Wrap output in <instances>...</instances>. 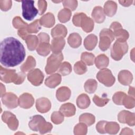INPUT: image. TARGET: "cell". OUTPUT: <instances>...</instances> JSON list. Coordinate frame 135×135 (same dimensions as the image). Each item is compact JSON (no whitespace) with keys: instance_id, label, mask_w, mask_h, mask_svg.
Instances as JSON below:
<instances>
[{"instance_id":"cell-1","label":"cell","mask_w":135,"mask_h":135,"mask_svg":"<svg viewBox=\"0 0 135 135\" xmlns=\"http://www.w3.org/2000/svg\"><path fill=\"white\" fill-rule=\"evenodd\" d=\"M26 52L23 45L13 37L4 39L1 43L0 61L6 67H14L22 62Z\"/></svg>"},{"instance_id":"cell-2","label":"cell","mask_w":135,"mask_h":135,"mask_svg":"<svg viewBox=\"0 0 135 135\" xmlns=\"http://www.w3.org/2000/svg\"><path fill=\"white\" fill-rule=\"evenodd\" d=\"M30 128L34 131H39L41 134H44L51 131L52 124L46 122L45 119L41 115H35L32 117L28 123Z\"/></svg>"},{"instance_id":"cell-3","label":"cell","mask_w":135,"mask_h":135,"mask_svg":"<svg viewBox=\"0 0 135 135\" xmlns=\"http://www.w3.org/2000/svg\"><path fill=\"white\" fill-rule=\"evenodd\" d=\"M128 45L126 41L117 40L112 46L111 56L115 61L120 60L128 52Z\"/></svg>"},{"instance_id":"cell-4","label":"cell","mask_w":135,"mask_h":135,"mask_svg":"<svg viewBox=\"0 0 135 135\" xmlns=\"http://www.w3.org/2000/svg\"><path fill=\"white\" fill-rule=\"evenodd\" d=\"M63 60V55L61 52L59 54L53 53L47 59V64L45 66V70L47 74H51L56 71L61 62Z\"/></svg>"},{"instance_id":"cell-5","label":"cell","mask_w":135,"mask_h":135,"mask_svg":"<svg viewBox=\"0 0 135 135\" xmlns=\"http://www.w3.org/2000/svg\"><path fill=\"white\" fill-rule=\"evenodd\" d=\"M114 38V34L111 30L102 29L100 33L99 48L103 51L107 50Z\"/></svg>"},{"instance_id":"cell-6","label":"cell","mask_w":135,"mask_h":135,"mask_svg":"<svg viewBox=\"0 0 135 135\" xmlns=\"http://www.w3.org/2000/svg\"><path fill=\"white\" fill-rule=\"evenodd\" d=\"M34 4L33 1H22V15L27 21L33 20L38 13V11L34 7Z\"/></svg>"},{"instance_id":"cell-7","label":"cell","mask_w":135,"mask_h":135,"mask_svg":"<svg viewBox=\"0 0 135 135\" xmlns=\"http://www.w3.org/2000/svg\"><path fill=\"white\" fill-rule=\"evenodd\" d=\"M97 78L100 82L108 87L112 86L115 80L111 71L106 68L99 71L97 74Z\"/></svg>"},{"instance_id":"cell-8","label":"cell","mask_w":135,"mask_h":135,"mask_svg":"<svg viewBox=\"0 0 135 135\" xmlns=\"http://www.w3.org/2000/svg\"><path fill=\"white\" fill-rule=\"evenodd\" d=\"M1 80L5 83H14L16 80L18 73H16L15 70L7 69L4 68L1 65L0 66Z\"/></svg>"},{"instance_id":"cell-9","label":"cell","mask_w":135,"mask_h":135,"mask_svg":"<svg viewBox=\"0 0 135 135\" xmlns=\"http://www.w3.org/2000/svg\"><path fill=\"white\" fill-rule=\"evenodd\" d=\"M3 121L6 123L8 128L12 130H16L18 126V121L16 116L9 111H4L2 115Z\"/></svg>"},{"instance_id":"cell-10","label":"cell","mask_w":135,"mask_h":135,"mask_svg":"<svg viewBox=\"0 0 135 135\" xmlns=\"http://www.w3.org/2000/svg\"><path fill=\"white\" fill-rule=\"evenodd\" d=\"M28 80L35 86L41 85L44 79V75L42 72L38 69L31 70L27 74Z\"/></svg>"},{"instance_id":"cell-11","label":"cell","mask_w":135,"mask_h":135,"mask_svg":"<svg viewBox=\"0 0 135 135\" xmlns=\"http://www.w3.org/2000/svg\"><path fill=\"white\" fill-rule=\"evenodd\" d=\"M1 98L3 103L9 109L15 108L18 105V99L15 94L12 92L6 93Z\"/></svg>"},{"instance_id":"cell-12","label":"cell","mask_w":135,"mask_h":135,"mask_svg":"<svg viewBox=\"0 0 135 135\" xmlns=\"http://www.w3.org/2000/svg\"><path fill=\"white\" fill-rule=\"evenodd\" d=\"M118 120L120 122L127 123L130 126H134L135 124L134 113L128 111H121L118 115Z\"/></svg>"},{"instance_id":"cell-13","label":"cell","mask_w":135,"mask_h":135,"mask_svg":"<svg viewBox=\"0 0 135 135\" xmlns=\"http://www.w3.org/2000/svg\"><path fill=\"white\" fill-rule=\"evenodd\" d=\"M34 103V99L33 96L28 93H24L21 95L18 98V105L24 109L31 108Z\"/></svg>"},{"instance_id":"cell-14","label":"cell","mask_w":135,"mask_h":135,"mask_svg":"<svg viewBox=\"0 0 135 135\" xmlns=\"http://www.w3.org/2000/svg\"><path fill=\"white\" fill-rule=\"evenodd\" d=\"M36 108L40 113H46L51 108V103L46 98L42 97L37 99L36 101Z\"/></svg>"},{"instance_id":"cell-15","label":"cell","mask_w":135,"mask_h":135,"mask_svg":"<svg viewBox=\"0 0 135 135\" xmlns=\"http://www.w3.org/2000/svg\"><path fill=\"white\" fill-rule=\"evenodd\" d=\"M65 44L63 37H54L52 40L51 49L53 53L59 54L61 52Z\"/></svg>"},{"instance_id":"cell-16","label":"cell","mask_w":135,"mask_h":135,"mask_svg":"<svg viewBox=\"0 0 135 135\" xmlns=\"http://www.w3.org/2000/svg\"><path fill=\"white\" fill-rule=\"evenodd\" d=\"M80 27L84 32H91L94 28V22L91 18L87 16L86 14L83 13L80 21Z\"/></svg>"},{"instance_id":"cell-17","label":"cell","mask_w":135,"mask_h":135,"mask_svg":"<svg viewBox=\"0 0 135 135\" xmlns=\"http://www.w3.org/2000/svg\"><path fill=\"white\" fill-rule=\"evenodd\" d=\"M118 78L121 84L124 85H128L132 82L133 76L129 71L123 70L119 73Z\"/></svg>"},{"instance_id":"cell-18","label":"cell","mask_w":135,"mask_h":135,"mask_svg":"<svg viewBox=\"0 0 135 135\" xmlns=\"http://www.w3.org/2000/svg\"><path fill=\"white\" fill-rule=\"evenodd\" d=\"M92 17L94 21L98 23H101L105 19V15L102 7L95 6L92 12Z\"/></svg>"},{"instance_id":"cell-19","label":"cell","mask_w":135,"mask_h":135,"mask_svg":"<svg viewBox=\"0 0 135 135\" xmlns=\"http://www.w3.org/2000/svg\"><path fill=\"white\" fill-rule=\"evenodd\" d=\"M71 93V90L68 87L62 86L57 90L56 97L59 101L63 102L69 99Z\"/></svg>"},{"instance_id":"cell-20","label":"cell","mask_w":135,"mask_h":135,"mask_svg":"<svg viewBox=\"0 0 135 135\" xmlns=\"http://www.w3.org/2000/svg\"><path fill=\"white\" fill-rule=\"evenodd\" d=\"M60 111L65 117H70L73 116L76 111L75 105L71 103H66L62 104L60 108Z\"/></svg>"},{"instance_id":"cell-21","label":"cell","mask_w":135,"mask_h":135,"mask_svg":"<svg viewBox=\"0 0 135 135\" xmlns=\"http://www.w3.org/2000/svg\"><path fill=\"white\" fill-rule=\"evenodd\" d=\"M39 20L41 25L47 28L52 27L55 22V17L53 14L50 12L42 16V17H41Z\"/></svg>"},{"instance_id":"cell-22","label":"cell","mask_w":135,"mask_h":135,"mask_svg":"<svg viewBox=\"0 0 135 135\" xmlns=\"http://www.w3.org/2000/svg\"><path fill=\"white\" fill-rule=\"evenodd\" d=\"M61 76L59 73L52 74L47 78L45 81V84L50 88H54L61 82Z\"/></svg>"},{"instance_id":"cell-23","label":"cell","mask_w":135,"mask_h":135,"mask_svg":"<svg viewBox=\"0 0 135 135\" xmlns=\"http://www.w3.org/2000/svg\"><path fill=\"white\" fill-rule=\"evenodd\" d=\"M117 3L112 1H107L104 5V12L105 15L112 17L117 12Z\"/></svg>"},{"instance_id":"cell-24","label":"cell","mask_w":135,"mask_h":135,"mask_svg":"<svg viewBox=\"0 0 135 135\" xmlns=\"http://www.w3.org/2000/svg\"><path fill=\"white\" fill-rule=\"evenodd\" d=\"M68 33L67 29L62 24L56 25L51 31V35L54 37H65Z\"/></svg>"},{"instance_id":"cell-25","label":"cell","mask_w":135,"mask_h":135,"mask_svg":"<svg viewBox=\"0 0 135 135\" xmlns=\"http://www.w3.org/2000/svg\"><path fill=\"white\" fill-rule=\"evenodd\" d=\"M98 42V37L96 35L91 34L88 35L84 40V45L85 48L91 51L94 49Z\"/></svg>"},{"instance_id":"cell-26","label":"cell","mask_w":135,"mask_h":135,"mask_svg":"<svg viewBox=\"0 0 135 135\" xmlns=\"http://www.w3.org/2000/svg\"><path fill=\"white\" fill-rule=\"evenodd\" d=\"M82 38L81 36L76 33L71 34L68 38V42L70 46L73 48H78L81 44Z\"/></svg>"},{"instance_id":"cell-27","label":"cell","mask_w":135,"mask_h":135,"mask_svg":"<svg viewBox=\"0 0 135 135\" xmlns=\"http://www.w3.org/2000/svg\"><path fill=\"white\" fill-rule=\"evenodd\" d=\"M109 63V60L105 54L99 55L94 60V63L98 69H102L107 68Z\"/></svg>"},{"instance_id":"cell-28","label":"cell","mask_w":135,"mask_h":135,"mask_svg":"<svg viewBox=\"0 0 135 135\" xmlns=\"http://www.w3.org/2000/svg\"><path fill=\"white\" fill-rule=\"evenodd\" d=\"M36 65V61L32 56H28L26 61L21 66L20 69L22 72L25 73L31 71Z\"/></svg>"},{"instance_id":"cell-29","label":"cell","mask_w":135,"mask_h":135,"mask_svg":"<svg viewBox=\"0 0 135 135\" xmlns=\"http://www.w3.org/2000/svg\"><path fill=\"white\" fill-rule=\"evenodd\" d=\"M76 104L78 107L82 109H86L90 104V99L86 94H81L76 99Z\"/></svg>"},{"instance_id":"cell-30","label":"cell","mask_w":135,"mask_h":135,"mask_svg":"<svg viewBox=\"0 0 135 135\" xmlns=\"http://www.w3.org/2000/svg\"><path fill=\"white\" fill-rule=\"evenodd\" d=\"M25 42L28 49L31 51L37 49L39 44L38 38L34 35H28L25 39Z\"/></svg>"},{"instance_id":"cell-31","label":"cell","mask_w":135,"mask_h":135,"mask_svg":"<svg viewBox=\"0 0 135 135\" xmlns=\"http://www.w3.org/2000/svg\"><path fill=\"white\" fill-rule=\"evenodd\" d=\"M51 51V45L49 43H41L36 49L37 53L41 56H47Z\"/></svg>"},{"instance_id":"cell-32","label":"cell","mask_w":135,"mask_h":135,"mask_svg":"<svg viewBox=\"0 0 135 135\" xmlns=\"http://www.w3.org/2000/svg\"><path fill=\"white\" fill-rule=\"evenodd\" d=\"M119 125L115 122L107 121L104 126L105 133L107 132L109 134H116L119 131Z\"/></svg>"},{"instance_id":"cell-33","label":"cell","mask_w":135,"mask_h":135,"mask_svg":"<svg viewBox=\"0 0 135 135\" xmlns=\"http://www.w3.org/2000/svg\"><path fill=\"white\" fill-rule=\"evenodd\" d=\"M98 83L94 79H88L84 84L85 91L89 93H94L97 89Z\"/></svg>"},{"instance_id":"cell-34","label":"cell","mask_w":135,"mask_h":135,"mask_svg":"<svg viewBox=\"0 0 135 135\" xmlns=\"http://www.w3.org/2000/svg\"><path fill=\"white\" fill-rule=\"evenodd\" d=\"M79 121L90 126L95 122V117L91 113H83L79 117Z\"/></svg>"},{"instance_id":"cell-35","label":"cell","mask_w":135,"mask_h":135,"mask_svg":"<svg viewBox=\"0 0 135 135\" xmlns=\"http://www.w3.org/2000/svg\"><path fill=\"white\" fill-rule=\"evenodd\" d=\"M71 14V11L70 9L64 8L59 12L58 19L61 23H66L70 20Z\"/></svg>"},{"instance_id":"cell-36","label":"cell","mask_w":135,"mask_h":135,"mask_svg":"<svg viewBox=\"0 0 135 135\" xmlns=\"http://www.w3.org/2000/svg\"><path fill=\"white\" fill-rule=\"evenodd\" d=\"M112 32L114 34V37L116 38L117 40L126 41L129 36V34L128 31L123 29L122 27Z\"/></svg>"},{"instance_id":"cell-37","label":"cell","mask_w":135,"mask_h":135,"mask_svg":"<svg viewBox=\"0 0 135 135\" xmlns=\"http://www.w3.org/2000/svg\"><path fill=\"white\" fill-rule=\"evenodd\" d=\"M72 71V66L70 63L68 62H63L60 64L57 72L60 75L65 76L69 74Z\"/></svg>"},{"instance_id":"cell-38","label":"cell","mask_w":135,"mask_h":135,"mask_svg":"<svg viewBox=\"0 0 135 135\" xmlns=\"http://www.w3.org/2000/svg\"><path fill=\"white\" fill-rule=\"evenodd\" d=\"M81 59L84 63L87 65L90 66L94 64L95 56L92 53L84 52L82 53Z\"/></svg>"},{"instance_id":"cell-39","label":"cell","mask_w":135,"mask_h":135,"mask_svg":"<svg viewBox=\"0 0 135 135\" xmlns=\"http://www.w3.org/2000/svg\"><path fill=\"white\" fill-rule=\"evenodd\" d=\"M74 70L76 74L81 75L84 74L87 71V68L85 64L82 61H78L74 65Z\"/></svg>"},{"instance_id":"cell-40","label":"cell","mask_w":135,"mask_h":135,"mask_svg":"<svg viewBox=\"0 0 135 135\" xmlns=\"http://www.w3.org/2000/svg\"><path fill=\"white\" fill-rule=\"evenodd\" d=\"M41 28L39 20H36L33 22L28 25L27 27V31L29 33H36Z\"/></svg>"},{"instance_id":"cell-41","label":"cell","mask_w":135,"mask_h":135,"mask_svg":"<svg viewBox=\"0 0 135 135\" xmlns=\"http://www.w3.org/2000/svg\"><path fill=\"white\" fill-rule=\"evenodd\" d=\"M87 133V127L85 123L80 122L74 128V133L76 135H84Z\"/></svg>"},{"instance_id":"cell-42","label":"cell","mask_w":135,"mask_h":135,"mask_svg":"<svg viewBox=\"0 0 135 135\" xmlns=\"http://www.w3.org/2000/svg\"><path fill=\"white\" fill-rule=\"evenodd\" d=\"M127 94L123 92H117L114 94L112 97L113 102L117 105H122V103L124 98Z\"/></svg>"},{"instance_id":"cell-43","label":"cell","mask_w":135,"mask_h":135,"mask_svg":"<svg viewBox=\"0 0 135 135\" xmlns=\"http://www.w3.org/2000/svg\"><path fill=\"white\" fill-rule=\"evenodd\" d=\"M13 26L17 29H21L24 27H26L28 26V24L24 22L20 16H15L13 20Z\"/></svg>"},{"instance_id":"cell-44","label":"cell","mask_w":135,"mask_h":135,"mask_svg":"<svg viewBox=\"0 0 135 135\" xmlns=\"http://www.w3.org/2000/svg\"><path fill=\"white\" fill-rule=\"evenodd\" d=\"M52 121L56 124L61 123L64 120V115L60 111L53 112L51 115Z\"/></svg>"},{"instance_id":"cell-45","label":"cell","mask_w":135,"mask_h":135,"mask_svg":"<svg viewBox=\"0 0 135 135\" xmlns=\"http://www.w3.org/2000/svg\"><path fill=\"white\" fill-rule=\"evenodd\" d=\"M109 99L104 97L103 98H100L97 95H94L93 98V102L98 107H103L109 101Z\"/></svg>"},{"instance_id":"cell-46","label":"cell","mask_w":135,"mask_h":135,"mask_svg":"<svg viewBox=\"0 0 135 135\" xmlns=\"http://www.w3.org/2000/svg\"><path fill=\"white\" fill-rule=\"evenodd\" d=\"M122 104L127 109H131L134 107L135 99L131 96H127L124 98Z\"/></svg>"},{"instance_id":"cell-47","label":"cell","mask_w":135,"mask_h":135,"mask_svg":"<svg viewBox=\"0 0 135 135\" xmlns=\"http://www.w3.org/2000/svg\"><path fill=\"white\" fill-rule=\"evenodd\" d=\"M63 6L70 11H74L78 6V1L75 0L63 1H62Z\"/></svg>"},{"instance_id":"cell-48","label":"cell","mask_w":135,"mask_h":135,"mask_svg":"<svg viewBox=\"0 0 135 135\" xmlns=\"http://www.w3.org/2000/svg\"><path fill=\"white\" fill-rule=\"evenodd\" d=\"M12 7V1L4 0L0 1V8L3 11L9 10Z\"/></svg>"},{"instance_id":"cell-49","label":"cell","mask_w":135,"mask_h":135,"mask_svg":"<svg viewBox=\"0 0 135 135\" xmlns=\"http://www.w3.org/2000/svg\"><path fill=\"white\" fill-rule=\"evenodd\" d=\"M38 13L40 15H42L45 12L47 8V2L45 1H38L37 2Z\"/></svg>"},{"instance_id":"cell-50","label":"cell","mask_w":135,"mask_h":135,"mask_svg":"<svg viewBox=\"0 0 135 135\" xmlns=\"http://www.w3.org/2000/svg\"><path fill=\"white\" fill-rule=\"evenodd\" d=\"M38 38L39 40V43H49L50 36L47 33H45L44 32L40 33L38 35Z\"/></svg>"},{"instance_id":"cell-51","label":"cell","mask_w":135,"mask_h":135,"mask_svg":"<svg viewBox=\"0 0 135 135\" xmlns=\"http://www.w3.org/2000/svg\"><path fill=\"white\" fill-rule=\"evenodd\" d=\"M106 122H107L106 121H100L97 123L96 126V129L99 133H105L104 130V126Z\"/></svg>"},{"instance_id":"cell-52","label":"cell","mask_w":135,"mask_h":135,"mask_svg":"<svg viewBox=\"0 0 135 135\" xmlns=\"http://www.w3.org/2000/svg\"><path fill=\"white\" fill-rule=\"evenodd\" d=\"M28 34H30L27 30L26 27H24L18 30V35L23 39L25 40L26 37L28 36Z\"/></svg>"},{"instance_id":"cell-53","label":"cell","mask_w":135,"mask_h":135,"mask_svg":"<svg viewBox=\"0 0 135 135\" xmlns=\"http://www.w3.org/2000/svg\"><path fill=\"white\" fill-rule=\"evenodd\" d=\"M25 76H26V75H25V73H23V72L18 73V75H17L16 80L15 81V82L14 83L15 84H17V85L22 83L25 80Z\"/></svg>"},{"instance_id":"cell-54","label":"cell","mask_w":135,"mask_h":135,"mask_svg":"<svg viewBox=\"0 0 135 135\" xmlns=\"http://www.w3.org/2000/svg\"><path fill=\"white\" fill-rule=\"evenodd\" d=\"M133 134V133L132 132V130L128 128H124L122 130V131L120 133V134Z\"/></svg>"},{"instance_id":"cell-55","label":"cell","mask_w":135,"mask_h":135,"mask_svg":"<svg viewBox=\"0 0 135 135\" xmlns=\"http://www.w3.org/2000/svg\"><path fill=\"white\" fill-rule=\"evenodd\" d=\"M133 2V1H119V3L121 4V5L126 7L131 5Z\"/></svg>"},{"instance_id":"cell-56","label":"cell","mask_w":135,"mask_h":135,"mask_svg":"<svg viewBox=\"0 0 135 135\" xmlns=\"http://www.w3.org/2000/svg\"><path fill=\"white\" fill-rule=\"evenodd\" d=\"M128 94H129V96H131V97L134 98V90L133 87H132V86H130L129 87Z\"/></svg>"},{"instance_id":"cell-57","label":"cell","mask_w":135,"mask_h":135,"mask_svg":"<svg viewBox=\"0 0 135 135\" xmlns=\"http://www.w3.org/2000/svg\"><path fill=\"white\" fill-rule=\"evenodd\" d=\"M1 97H2L6 93V89L5 86L2 84L1 83Z\"/></svg>"}]
</instances>
